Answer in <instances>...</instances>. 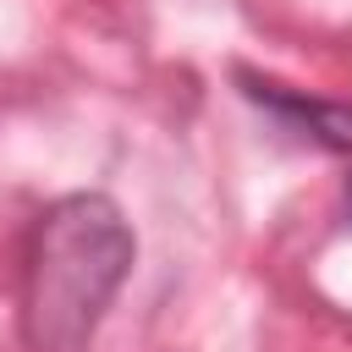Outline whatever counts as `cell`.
<instances>
[{
	"label": "cell",
	"instance_id": "cell-1",
	"mask_svg": "<svg viewBox=\"0 0 352 352\" xmlns=\"http://www.w3.org/2000/svg\"><path fill=\"white\" fill-rule=\"evenodd\" d=\"M138 258V236L116 198L66 192L55 198L33 231L22 258V341L28 352H82L104 324V308L126 286Z\"/></svg>",
	"mask_w": 352,
	"mask_h": 352
},
{
	"label": "cell",
	"instance_id": "cell-2",
	"mask_svg": "<svg viewBox=\"0 0 352 352\" xmlns=\"http://www.w3.org/2000/svg\"><path fill=\"white\" fill-rule=\"evenodd\" d=\"M231 77L248 104H258L270 121H280L302 143H314L324 154H352V99H319V94L292 88L280 77H264L253 66H231Z\"/></svg>",
	"mask_w": 352,
	"mask_h": 352
},
{
	"label": "cell",
	"instance_id": "cell-3",
	"mask_svg": "<svg viewBox=\"0 0 352 352\" xmlns=\"http://www.w3.org/2000/svg\"><path fill=\"white\" fill-rule=\"evenodd\" d=\"M341 220L352 226V176H346V187H341Z\"/></svg>",
	"mask_w": 352,
	"mask_h": 352
}]
</instances>
